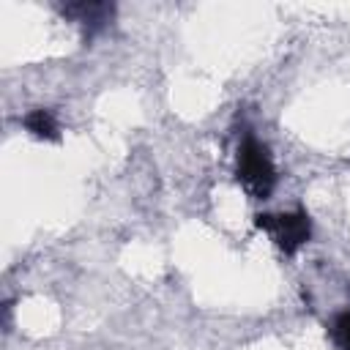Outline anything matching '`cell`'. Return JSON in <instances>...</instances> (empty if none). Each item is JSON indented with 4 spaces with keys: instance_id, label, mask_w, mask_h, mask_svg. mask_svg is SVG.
<instances>
[{
    "instance_id": "cell-3",
    "label": "cell",
    "mask_w": 350,
    "mask_h": 350,
    "mask_svg": "<svg viewBox=\"0 0 350 350\" xmlns=\"http://www.w3.org/2000/svg\"><path fill=\"white\" fill-rule=\"evenodd\" d=\"M60 11H63V16L74 19L82 27L85 38L90 41L96 33H101L109 25L115 5L112 3H68V5H60Z\"/></svg>"
},
{
    "instance_id": "cell-2",
    "label": "cell",
    "mask_w": 350,
    "mask_h": 350,
    "mask_svg": "<svg viewBox=\"0 0 350 350\" xmlns=\"http://www.w3.org/2000/svg\"><path fill=\"white\" fill-rule=\"evenodd\" d=\"M257 230L268 232L271 241L284 252L287 257L295 254L304 243L312 238V219L306 211H284V213H257L254 216Z\"/></svg>"
},
{
    "instance_id": "cell-1",
    "label": "cell",
    "mask_w": 350,
    "mask_h": 350,
    "mask_svg": "<svg viewBox=\"0 0 350 350\" xmlns=\"http://www.w3.org/2000/svg\"><path fill=\"white\" fill-rule=\"evenodd\" d=\"M235 178L254 200H268L276 186V164L265 142H260L249 129L238 142L235 156Z\"/></svg>"
},
{
    "instance_id": "cell-4",
    "label": "cell",
    "mask_w": 350,
    "mask_h": 350,
    "mask_svg": "<svg viewBox=\"0 0 350 350\" xmlns=\"http://www.w3.org/2000/svg\"><path fill=\"white\" fill-rule=\"evenodd\" d=\"M22 126H25V131H27L30 137H36V139H46V142H57V139H60L57 118H55L49 109H44V107L30 109V112L22 118Z\"/></svg>"
},
{
    "instance_id": "cell-5",
    "label": "cell",
    "mask_w": 350,
    "mask_h": 350,
    "mask_svg": "<svg viewBox=\"0 0 350 350\" xmlns=\"http://www.w3.org/2000/svg\"><path fill=\"white\" fill-rule=\"evenodd\" d=\"M331 339L339 350H350V309L347 312H339L334 320H331Z\"/></svg>"
}]
</instances>
